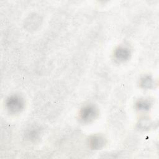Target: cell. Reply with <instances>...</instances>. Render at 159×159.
I'll return each mask as SVG.
<instances>
[{
	"label": "cell",
	"instance_id": "obj_1",
	"mask_svg": "<svg viewBox=\"0 0 159 159\" xmlns=\"http://www.w3.org/2000/svg\"><path fill=\"white\" fill-rule=\"evenodd\" d=\"M98 115V109L94 105L88 104L81 108L79 117L83 123H89L93 121Z\"/></svg>",
	"mask_w": 159,
	"mask_h": 159
},
{
	"label": "cell",
	"instance_id": "obj_2",
	"mask_svg": "<svg viewBox=\"0 0 159 159\" xmlns=\"http://www.w3.org/2000/svg\"><path fill=\"white\" fill-rule=\"evenodd\" d=\"M6 105L7 110L13 114L20 112L24 107V99L18 95H13L7 98Z\"/></svg>",
	"mask_w": 159,
	"mask_h": 159
},
{
	"label": "cell",
	"instance_id": "obj_3",
	"mask_svg": "<svg viewBox=\"0 0 159 159\" xmlns=\"http://www.w3.org/2000/svg\"><path fill=\"white\" fill-rule=\"evenodd\" d=\"M106 139L104 137L99 134L91 135L88 139V143L92 149L99 150L102 148L106 144Z\"/></svg>",
	"mask_w": 159,
	"mask_h": 159
},
{
	"label": "cell",
	"instance_id": "obj_4",
	"mask_svg": "<svg viewBox=\"0 0 159 159\" xmlns=\"http://www.w3.org/2000/svg\"><path fill=\"white\" fill-rule=\"evenodd\" d=\"M130 54V50L128 47L124 46H119L115 50L114 56L116 60L119 61L123 62L129 59Z\"/></svg>",
	"mask_w": 159,
	"mask_h": 159
},
{
	"label": "cell",
	"instance_id": "obj_5",
	"mask_svg": "<svg viewBox=\"0 0 159 159\" xmlns=\"http://www.w3.org/2000/svg\"><path fill=\"white\" fill-rule=\"evenodd\" d=\"M136 106L140 111H145L150 109V103L147 100H140L136 103Z\"/></svg>",
	"mask_w": 159,
	"mask_h": 159
},
{
	"label": "cell",
	"instance_id": "obj_6",
	"mask_svg": "<svg viewBox=\"0 0 159 159\" xmlns=\"http://www.w3.org/2000/svg\"><path fill=\"white\" fill-rule=\"evenodd\" d=\"M153 84V80L152 79L148 76H144L141 79V85L145 88H150Z\"/></svg>",
	"mask_w": 159,
	"mask_h": 159
}]
</instances>
